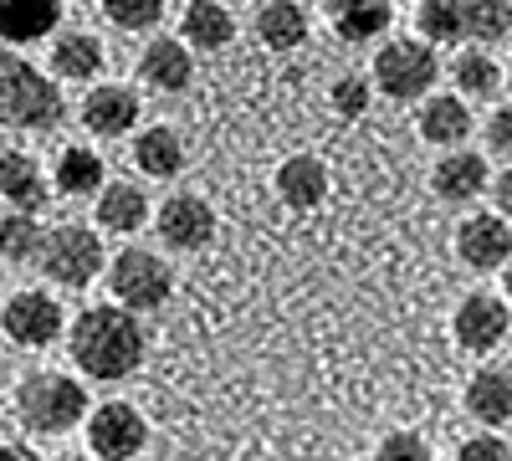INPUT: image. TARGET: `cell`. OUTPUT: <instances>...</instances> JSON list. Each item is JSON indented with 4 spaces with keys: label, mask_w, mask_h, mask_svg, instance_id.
<instances>
[{
    "label": "cell",
    "mask_w": 512,
    "mask_h": 461,
    "mask_svg": "<svg viewBox=\"0 0 512 461\" xmlns=\"http://www.w3.org/2000/svg\"><path fill=\"white\" fill-rule=\"evenodd\" d=\"M82 415H88V390H82L72 374H31L21 385V421L41 436H62L72 431Z\"/></svg>",
    "instance_id": "cell-3"
},
{
    "label": "cell",
    "mask_w": 512,
    "mask_h": 461,
    "mask_svg": "<svg viewBox=\"0 0 512 461\" xmlns=\"http://www.w3.org/2000/svg\"><path fill=\"white\" fill-rule=\"evenodd\" d=\"M492 200H497V216H507V221H512V170H502V175H497Z\"/></svg>",
    "instance_id": "cell-36"
},
{
    "label": "cell",
    "mask_w": 512,
    "mask_h": 461,
    "mask_svg": "<svg viewBox=\"0 0 512 461\" xmlns=\"http://www.w3.org/2000/svg\"><path fill=\"white\" fill-rule=\"evenodd\" d=\"M0 195L21 205V211H36V205H47V180H41V170L26 154L0 149Z\"/></svg>",
    "instance_id": "cell-24"
},
{
    "label": "cell",
    "mask_w": 512,
    "mask_h": 461,
    "mask_svg": "<svg viewBox=\"0 0 512 461\" xmlns=\"http://www.w3.org/2000/svg\"><path fill=\"white\" fill-rule=\"evenodd\" d=\"M62 21V0H0V36L6 41H41Z\"/></svg>",
    "instance_id": "cell-17"
},
{
    "label": "cell",
    "mask_w": 512,
    "mask_h": 461,
    "mask_svg": "<svg viewBox=\"0 0 512 461\" xmlns=\"http://www.w3.org/2000/svg\"><path fill=\"white\" fill-rule=\"evenodd\" d=\"M57 190L62 195H93V190H103V159L93 149H62V159H57Z\"/></svg>",
    "instance_id": "cell-26"
},
{
    "label": "cell",
    "mask_w": 512,
    "mask_h": 461,
    "mask_svg": "<svg viewBox=\"0 0 512 461\" xmlns=\"http://www.w3.org/2000/svg\"><path fill=\"white\" fill-rule=\"evenodd\" d=\"M487 144H492L497 154H512V108H497V113L487 118Z\"/></svg>",
    "instance_id": "cell-35"
},
{
    "label": "cell",
    "mask_w": 512,
    "mask_h": 461,
    "mask_svg": "<svg viewBox=\"0 0 512 461\" xmlns=\"http://www.w3.org/2000/svg\"><path fill=\"white\" fill-rule=\"evenodd\" d=\"M466 134H472V113H466L461 98H451V93L425 98V108H420V139H425V144L451 149V144H461Z\"/></svg>",
    "instance_id": "cell-20"
},
{
    "label": "cell",
    "mask_w": 512,
    "mask_h": 461,
    "mask_svg": "<svg viewBox=\"0 0 512 461\" xmlns=\"http://www.w3.org/2000/svg\"><path fill=\"white\" fill-rule=\"evenodd\" d=\"M456 461H512V451H507L502 436H472L456 451Z\"/></svg>",
    "instance_id": "cell-34"
},
{
    "label": "cell",
    "mask_w": 512,
    "mask_h": 461,
    "mask_svg": "<svg viewBox=\"0 0 512 461\" xmlns=\"http://www.w3.org/2000/svg\"><path fill=\"white\" fill-rule=\"evenodd\" d=\"M180 31H185V41H195V52H221L236 36V21H231L226 6H216V0H190Z\"/></svg>",
    "instance_id": "cell-23"
},
{
    "label": "cell",
    "mask_w": 512,
    "mask_h": 461,
    "mask_svg": "<svg viewBox=\"0 0 512 461\" xmlns=\"http://www.w3.org/2000/svg\"><path fill=\"white\" fill-rule=\"evenodd\" d=\"M62 113V88L47 82V72L16 52H0V123L6 129H57Z\"/></svg>",
    "instance_id": "cell-2"
},
{
    "label": "cell",
    "mask_w": 512,
    "mask_h": 461,
    "mask_svg": "<svg viewBox=\"0 0 512 461\" xmlns=\"http://www.w3.org/2000/svg\"><path fill=\"white\" fill-rule=\"evenodd\" d=\"M461 21H466V41H502L512 31V6L507 0H461Z\"/></svg>",
    "instance_id": "cell-28"
},
{
    "label": "cell",
    "mask_w": 512,
    "mask_h": 461,
    "mask_svg": "<svg viewBox=\"0 0 512 461\" xmlns=\"http://www.w3.org/2000/svg\"><path fill=\"white\" fill-rule=\"evenodd\" d=\"M41 246H47V231L36 226V211H16L0 221V257L6 262H31L41 257Z\"/></svg>",
    "instance_id": "cell-27"
},
{
    "label": "cell",
    "mask_w": 512,
    "mask_h": 461,
    "mask_svg": "<svg viewBox=\"0 0 512 461\" xmlns=\"http://www.w3.org/2000/svg\"><path fill=\"white\" fill-rule=\"evenodd\" d=\"M52 72L67 77V82H88L103 72V47H98V36L88 31H77V36H62L57 47H52Z\"/></svg>",
    "instance_id": "cell-25"
},
{
    "label": "cell",
    "mask_w": 512,
    "mask_h": 461,
    "mask_svg": "<svg viewBox=\"0 0 512 461\" xmlns=\"http://www.w3.org/2000/svg\"><path fill=\"white\" fill-rule=\"evenodd\" d=\"M159 236H164V246H180V251L210 246V236H216V211H210V200L169 195L159 205Z\"/></svg>",
    "instance_id": "cell-11"
},
{
    "label": "cell",
    "mask_w": 512,
    "mask_h": 461,
    "mask_svg": "<svg viewBox=\"0 0 512 461\" xmlns=\"http://www.w3.org/2000/svg\"><path fill=\"white\" fill-rule=\"evenodd\" d=\"M41 272L62 287H88L103 272V241L88 226H57L41 246Z\"/></svg>",
    "instance_id": "cell-6"
},
{
    "label": "cell",
    "mask_w": 512,
    "mask_h": 461,
    "mask_svg": "<svg viewBox=\"0 0 512 461\" xmlns=\"http://www.w3.org/2000/svg\"><path fill=\"white\" fill-rule=\"evenodd\" d=\"M134 164H139L144 175H154V180H175V175L185 170V144H180V134L164 129V123L144 129V134L134 139Z\"/></svg>",
    "instance_id": "cell-21"
},
{
    "label": "cell",
    "mask_w": 512,
    "mask_h": 461,
    "mask_svg": "<svg viewBox=\"0 0 512 461\" xmlns=\"http://www.w3.org/2000/svg\"><path fill=\"white\" fill-rule=\"evenodd\" d=\"M103 16L123 31H149L164 16V0H103Z\"/></svg>",
    "instance_id": "cell-31"
},
{
    "label": "cell",
    "mask_w": 512,
    "mask_h": 461,
    "mask_svg": "<svg viewBox=\"0 0 512 461\" xmlns=\"http://www.w3.org/2000/svg\"><path fill=\"white\" fill-rule=\"evenodd\" d=\"M190 72H195L190 47H185V41H169V36L149 41L144 57H139V77L149 82V88H159V93H185Z\"/></svg>",
    "instance_id": "cell-12"
},
{
    "label": "cell",
    "mask_w": 512,
    "mask_h": 461,
    "mask_svg": "<svg viewBox=\"0 0 512 461\" xmlns=\"http://www.w3.org/2000/svg\"><path fill=\"white\" fill-rule=\"evenodd\" d=\"M323 6H328V21L344 41H374L395 21L390 0H323Z\"/></svg>",
    "instance_id": "cell-13"
},
{
    "label": "cell",
    "mask_w": 512,
    "mask_h": 461,
    "mask_svg": "<svg viewBox=\"0 0 512 461\" xmlns=\"http://www.w3.org/2000/svg\"><path fill=\"white\" fill-rule=\"evenodd\" d=\"M256 36L272 52H297L308 41V11L297 0H267L262 16H256Z\"/></svg>",
    "instance_id": "cell-18"
},
{
    "label": "cell",
    "mask_w": 512,
    "mask_h": 461,
    "mask_svg": "<svg viewBox=\"0 0 512 461\" xmlns=\"http://www.w3.org/2000/svg\"><path fill=\"white\" fill-rule=\"evenodd\" d=\"M420 36L425 41H441V47H451V41H466V21H461V0H420Z\"/></svg>",
    "instance_id": "cell-30"
},
{
    "label": "cell",
    "mask_w": 512,
    "mask_h": 461,
    "mask_svg": "<svg viewBox=\"0 0 512 461\" xmlns=\"http://www.w3.org/2000/svg\"><path fill=\"white\" fill-rule=\"evenodd\" d=\"M507 93H512V72H507Z\"/></svg>",
    "instance_id": "cell-40"
},
{
    "label": "cell",
    "mask_w": 512,
    "mask_h": 461,
    "mask_svg": "<svg viewBox=\"0 0 512 461\" xmlns=\"http://www.w3.org/2000/svg\"><path fill=\"white\" fill-rule=\"evenodd\" d=\"M144 221H149V200H144L139 185H128V180L103 185V195H98V226L103 231L128 236V231H139Z\"/></svg>",
    "instance_id": "cell-19"
},
{
    "label": "cell",
    "mask_w": 512,
    "mask_h": 461,
    "mask_svg": "<svg viewBox=\"0 0 512 461\" xmlns=\"http://www.w3.org/2000/svg\"><path fill=\"white\" fill-rule=\"evenodd\" d=\"M108 282H113V298H118L123 308H134V313H154V308H164V303H169V287H175L169 267L154 257V251H144V246L118 251Z\"/></svg>",
    "instance_id": "cell-5"
},
{
    "label": "cell",
    "mask_w": 512,
    "mask_h": 461,
    "mask_svg": "<svg viewBox=\"0 0 512 461\" xmlns=\"http://www.w3.org/2000/svg\"><path fill=\"white\" fill-rule=\"evenodd\" d=\"M149 354V328L139 323L134 308H88L72 323V359L77 369H88L93 380H128Z\"/></svg>",
    "instance_id": "cell-1"
},
{
    "label": "cell",
    "mask_w": 512,
    "mask_h": 461,
    "mask_svg": "<svg viewBox=\"0 0 512 461\" xmlns=\"http://www.w3.org/2000/svg\"><path fill=\"white\" fill-rule=\"evenodd\" d=\"M0 461H36V456L21 451V446H0Z\"/></svg>",
    "instance_id": "cell-37"
},
{
    "label": "cell",
    "mask_w": 512,
    "mask_h": 461,
    "mask_svg": "<svg viewBox=\"0 0 512 461\" xmlns=\"http://www.w3.org/2000/svg\"><path fill=\"white\" fill-rule=\"evenodd\" d=\"M0 328L11 333V344L21 349H47L62 339V308L47 298V292H16V298L6 303V313H0Z\"/></svg>",
    "instance_id": "cell-7"
},
{
    "label": "cell",
    "mask_w": 512,
    "mask_h": 461,
    "mask_svg": "<svg viewBox=\"0 0 512 461\" xmlns=\"http://www.w3.org/2000/svg\"><path fill=\"white\" fill-rule=\"evenodd\" d=\"M456 257L472 272H497L512 262V231L507 216H466L456 231Z\"/></svg>",
    "instance_id": "cell-10"
},
{
    "label": "cell",
    "mask_w": 512,
    "mask_h": 461,
    "mask_svg": "<svg viewBox=\"0 0 512 461\" xmlns=\"http://www.w3.org/2000/svg\"><path fill=\"white\" fill-rule=\"evenodd\" d=\"M277 195L292 205V211H313V205H323V195H328V170L313 154H292L277 170Z\"/></svg>",
    "instance_id": "cell-15"
},
{
    "label": "cell",
    "mask_w": 512,
    "mask_h": 461,
    "mask_svg": "<svg viewBox=\"0 0 512 461\" xmlns=\"http://www.w3.org/2000/svg\"><path fill=\"white\" fill-rule=\"evenodd\" d=\"M328 98H333V108L344 113V118H359V113H369L374 88H369L364 77H354V72H349V77H338V82H333V93H328Z\"/></svg>",
    "instance_id": "cell-32"
},
{
    "label": "cell",
    "mask_w": 512,
    "mask_h": 461,
    "mask_svg": "<svg viewBox=\"0 0 512 461\" xmlns=\"http://www.w3.org/2000/svg\"><path fill=\"white\" fill-rule=\"evenodd\" d=\"M88 441H93V451H98L103 461H128V456H139V451H144V441H149V426H144V415H139L134 405L113 400V405L93 410Z\"/></svg>",
    "instance_id": "cell-9"
},
{
    "label": "cell",
    "mask_w": 512,
    "mask_h": 461,
    "mask_svg": "<svg viewBox=\"0 0 512 461\" xmlns=\"http://www.w3.org/2000/svg\"><path fill=\"white\" fill-rule=\"evenodd\" d=\"M374 461H431V446H425L415 431H390L379 441Z\"/></svg>",
    "instance_id": "cell-33"
},
{
    "label": "cell",
    "mask_w": 512,
    "mask_h": 461,
    "mask_svg": "<svg viewBox=\"0 0 512 461\" xmlns=\"http://www.w3.org/2000/svg\"><path fill=\"white\" fill-rule=\"evenodd\" d=\"M502 287H507V303H512V262H507V277H502Z\"/></svg>",
    "instance_id": "cell-38"
},
{
    "label": "cell",
    "mask_w": 512,
    "mask_h": 461,
    "mask_svg": "<svg viewBox=\"0 0 512 461\" xmlns=\"http://www.w3.org/2000/svg\"><path fill=\"white\" fill-rule=\"evenodd\" d=\"M82 123H88L98 139H118L139 123V98L128 88H93L88 103H82Z\"/></svg>",
    "instance_id": "cell-14"
},
{
    "label": "cell",
    "mask_w": 512,
    "mask_h": 461,
    "mask_svg": "<svg viewBox=\"0 0 512 461\" xmlns=\"http://www.w3.org/2000/svg\"><path fill=\"white\" fill-rule=\"evenodd\" d=\"M431 185H436L441 200L466 205V200H477V195H482V185H487V164H482V154H446V159L436 164Z\"/></svg>",
    "instance_id": "cell-22"
},
{
    "label": "cell",
    "mask_w": 512,
    "mask_h": 461,
    "mask_svg": "<svg viewBox=\"0 0 512 461\" xmlns=\"http://www.w3.org/2000/svg\"><path fill=\"white\" fill-rule=\"evenodd\" d=\"M441 77V57L431 41H390L379 57H374V88L395 103H415L436 88Z\"/></svg>",
    "instance_id": "cell-4"
},
{
    "label": "cell",
    "mask_w": 512,
    "mask_h": 461,
    "mask_svg": "<svg viewBox=\"0 0 512 461\" xmlns=\"http://www.w3.org/2000/svg\"><path fill=\"white\" fill-rule=\"evenodd\" d=\"M451 328H456V344L466 354H492L507 339V328H512L507 323V303L492 298V292H472V298H461Z\"/></svg>",
    "instance_id": "cell-8"
},
{
    "label": "cell",
    "mask_w": 512,
    "mask_h": 461,
    "mask_svg": "<svg viewBox=\"0 0 512 461\" xmlns=\"http://www.w3.org/2000/svg\"><path fill=\"white\" fill-rule=\"evenodd\" d=\"M57 461H82V456H57Z\"/></svg>",
    "instance_id": "cell-39"
},
{
    "label": "cell",
    "mask_w": 512,
    "mask_h": 461,
    "mask_svg": "<svg viewBox=\"0 0 512 461\" xmlns=\"http://www.w3.org/2000/svg\"><path fill=\"white\" fill-rule=\"evenodd\" d=\"M451 82H456L466 98H492L502 88V67L487 52H461L456 67H451Z\"/></svg>",
    "instance_id": "cell-29"
},
{
    "label": "cell",
    "mask_w": 512,
    "mask_h": 461,
    "mask_svg": "<svg viewBox=\"0 0 512 461\" xmlns=\"http://www.w3.org/2000/svg\"><path fill=\"white\" fill-rule=\"evenodd\" d=\"M466 415H477L482 426L512 421V374L507 369H477L466 385Z\"/></svg>",
    "instance_id": "cell-16"
}]
</instances>
